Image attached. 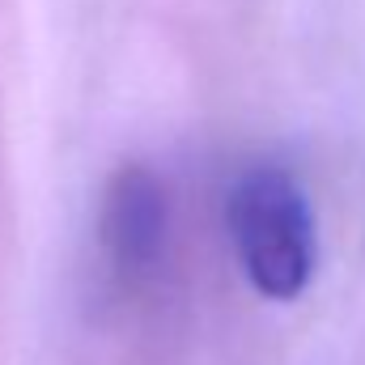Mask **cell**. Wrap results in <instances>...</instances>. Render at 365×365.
<instances>
[{
	"label": "cell",
	"mask_w": 365,
	"mask_h": 365,
	"mask_svg": "<svg viewBox=\"0 0 365 365\" xmlns=\"http://www.w3.org/2000/svg\"><path fill=\"white\" fill-rule=\"evenodd\" d=\"M230 242L242 276L272 302H293L314 276V221L297 179L280 166H251L230 187Z\"/></svg>",
	"instance_id": "1"
},
{
	"label": "cell",
	"mask_w": 365,
	"mask_h": 365,
	"mask_svg": "<svg viewBox=\"0 0 365 365\" xmlns=\"http://www.w3.org/2000/svg\"><path fill=\"white\" fill-rule=\"evenodd\" d=\"M102 247L119 272H149L166 247V191L149 170H119L102 200Z\"/></svg>",
	"instance_id": "2"
}]
</instances>
